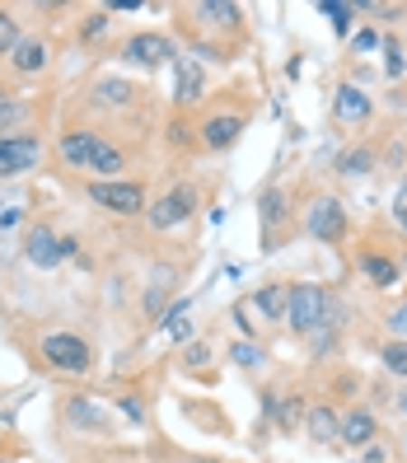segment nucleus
Masks as SVG:
<instances>
[{"label": "nucleus", "instance_id": "a19ab883", "mask_svg": "<svg viewBox=\"0 0 407 463\" xmlns=\"http://www.w3.org/2000/svg\"><path fill=\"white\" fill-rule=\"evenodd\" d=\"M0 463H5V458H0Z\"/></svg>", "mask_w": 407, "mask_h": 463}, {"label": "nucleus", "instance_id": "423d86ee", "mask_svg": "<svg viewBox=\"0 0 407 463\" xmlns=\"http://www.w3.org/2000/svg\"><path fill=\"white\" fill-rule=\"evenodd\" d=\"M305 230H309V239H318V243H342L346 230H351L346 206H342L333 193H314L309 206H305Z\"/></svg>", "mask_w": 407, "mask_h": 463}, {"label": "nucleus", "instance_id": "9d476101", "mask_svg": "<svg viewBox=\"0 0 407 463\" xmlns=\"http://www.w3.org/2000/svg\"><path fill=\"white\" fill-rule=\"evenodd\" d=\"M62 421H66L75 435H113V430H118L113 412H108L103 402L85 398V393H75V398L62 402Z\"/></svg>", "mask_w": 407, "mask_h": 463}, {"label": "nucleus", "instance_id": "bb28decb", "mask_svg": "<svg viewBox=\"0 0 407 463\" xmlns=\"http://www.w3.org/2000/svg\"><path fill=\"white\" fill-rule=\"evenodd\" d=\"M318 10L328 14V24H333V33H337V38L351 33V14H356V5H346V0H323Z\"/></svg>", "mask_w": 407, "mask_h": 463}, {"label": "nucleus", "instance_id": "473e14b6", "mask_svg": "<svg viewBox=\"0 0 407 463\" xmlns=\"http://www.w3.org/2000/svg\"><path fill=\"white\" fill-rule=\"evenodd\" d=\"M384 57H389V61H384V71H389V80H398V75H402V47H398L393 38L384 43Z\"/></svg>", "mask_w": 407, "mask_h": 463}, {"label": "nucleus", "instance_id": "a878e982", "mask_svg": "<svg viewBox=\"0 0 407 463\" xmlns=\"http://www.w3.org/2000/svg\"><path fill=\"white\" fill-rule=\"evenodd\" d=\"M108 29H113V10H90L80 19V43H99Z\"/></svg>", "mask_w": 407, "mask_h": 463}, {"label": "nucleus", "instance_id": "1a4fd4ad", "mask_svg": "<svg viewBox=\"0 0 407 463\" xmlns=\"http://www.w3.org/2000/svg\"><path fill=\"white\" fill-rule=\"evenodd\" d=\"M122 61L127 66H141V71H159V66L178 61V47H174L169 33H131L122 43Z\"/></svg>", "mask_w": 407, "mask_h": 463}, {"label": "nucleus", "instance_id": "4be33fe9", "mask_svg": "<svg viewBox=\"0 0 407 463\" xmlns=\"http://www.w3.org/2000/svg\"><path fill=\"white\" fill-rule=\"evenodd\" d=\"M29 118H33V103L24 99V94H0V136H19L24 127H29Z\"/></svg>", "mask_w": 407, "mask_h": 463}, {"label": "nucleus", "instance_id": "9b49d317", "mask_svg": "<svg viewBox=\"0 0 407 463\" xmlns=\"http://www.w3.org/2000/svg\"><path fill=\"white\" fill-rule=\"evenodd\" d=\"M374 118V99L361 85H337L333 90V122L337 127H365Z\"/></svg>", "mask_w": 407, "mask_h": 463}, {"label": "nucleus", "instance_id": "6ab92c4d", "mask_svg": "<svg viewBox=\"0 0 407 463\" xmlns=\"http://www.w3.org/2000/svg\"><path fill=\"white\" fill-rule=\"evenodd\" d=\"M374 440H379V421H374V412H370V407H351V412L342 417V445L365 449V445H374Z\"/></svg>", "mask_w": 407, "mask_h": 463}, {"label": "nucleus", "instance_id": "f704fd0d", "mask_svg": "<svg viewBox=\"0 0 407 463\" xmlns=\"http://www.w3.org/2000/svg\"><path fill=\"white\" fill-rule=\"evenodd\" d=\"M365 463H389V454H384V445H379V440L365 445Z\"/></svg>", "mask_w": 407, "mask_h": 463}, {"label": "nucleus", "instance_id": "dca6fc26", "mask_svg": "<svg viewBox=\"0 0 407 463\" xmlns=\"http://www.w3.org/2000/svg\"><path fill=\"white\" fill-rule=\"evenodd\" d=\"M305 430L314 445H337L342 440V412H333V402H314L305 412Z\"/></svg>", "mask_w": 407, "mask_h": 463}, {"label": "nucleus", "instance_id": "f8f14e48", "mask_svg": "<svg viewBox=\"0 0 407 463\" xmlns=\"http://www.w3.org/2000/svg\"><path fill=\"white\" fill-rule=\"evenodd\" d=\"M10 75L14 80H33V75H43L47 66H52V43L43 38V33H33V38H24L14 52H10Z\"/></svg>", "mask_w": 407, "mask_h": 463}, {"label": "nucleus", "instance_id": "6e6552de", "mask_svg": "<svg viewBox=\"0 0 407 463\" xmlns=\"http://www.w3.org/2000/svg\"><path fill=\"white\" fill-rule=\"evenodd\" d=\"M38 165H43V136L38 131L0 136V178H24Z\"/></svg>", "mask_w": 407, "mask_h": 463}, {"label": "nucleus", "instance_id": "20e7f679", "mask_svg": "<svg viewBox=\"0 0 407 463\" xmlns=\"http://www.w3.org/2000/svg\"><path fill=\"white\" fill-rule=\"evenodd\" d=\"M197 206H202V193H197V187H193V183H174L165 197H155V202L146 206V225L159 230V234L183 230V225L197 215Z\"/></svg>", "mask_w": 407, "mask_h": 463}, {"label": "nucleus", "instance_id": "a211bd4d", "mask_svg": "<svg viewBox=\"0 0 407 463\" xmlns=\"http://www.w3.org/2000/svg\"><path fill=\"white\" fill-rule=\"evenodd\" d=\"M174 286H178V267H155V277H150V286H146V295H141L146 318H155V314H165V309H169Z\"/></svg>", "mask_w": 407, "mask_h": 463}, {"label": "nucleus", "instance_id": "0eeeda50", "mask_svg": "<svg viewBox=\"0 0 407 463\" xmlns=\"http://www.w3.org/2000/svg\"><path fill=\"white\" fill-rule=\"evenodd\" d=\"M295 221V206H290V193L281 183H271L258 193V225H262V249H281V230Z\"/></svg>", "mask_w": 407, "mask_h": 463}, {"label": "nucleus", "instance_id": "ea45409f", "mask_svg": "<svg viewBox=\"0 0 407 463\" xmlns=\"http://www.w3.org/2000/svg\"><path fill=\"white\" fill-rule=\"evenodd\" d=\"M0 94H10V90H5V85H0Z\"/></svg>", "mask_w": 407, "mask_h": 463}, {"label": "nucleus", "instance_id": "39448f33", "mask_svg": "<svg viewBox=\"0 0 407 463\" xmlns=\"http://www.w3.org/2000/svg\"><path fill=\"white\" fill-rule=\"evenodd\" d=\"M85 197H90L99 211H108V215H146V206H150L146 187L131 183V178H108V183L94 178V183L85 187Z\"/></svg>", "mask_w": 407, "mask_h": 463}, {"label": "nucleus", "instance_id": "b1692460", "mask_svg": "<svg viewBox=\"0 0 407 463\" xmlns=\"http://www.w3.org/2000/svg\"><path fill=\"white\" fill-rule=\"evenodd\" d=\"M370 169H374V150H370V141H361V146H351V150L337 155V174H342V178H365Z\"/></svg>", "mask_w": 407, "mask_h": 463}, {"label": "nucleus", "instance_id": "e433bc0d", "mask_svg": "<svg viewBox=\"0 0 407 463\" xmlns=\"http://www.w3.org/2000/svg\"><path fill=\"white\" fill-rule=\"evenodd\" d=\"M398 412H402V417H407V389H402V393H398Z\"/></svg>", "mask_w": 407, "mask_h": 463}, {"label": "nucleus", "instance_id": "4c0bfd02", "mask_svg": "<svg viewBox=\"0 0 407 463\" xmlns=\"http://www.w3.org/2000/svg\"><path fill=\"white\" fill-rule=\"evenodd\" d=\"M183 463H215V458H183Z\"/></svg>", "mask_w": 407, "mask_h": 463}, {"label": "nucleus", "instance_id": "ddd939ff", "mask_svg": "<svg viewBox=\"0 0 407 463\" xmlns=\"http://www.w3.org/2000/svg\"><path fill=\"white\" fill-rule=\"evenodd\" d=\"M24 258H29L33 267H43V271H52L62 258H66V249H62V234L52 230V225H33L29 234H24Z\"/></svg>", "mask_w": 407, "mask_h": 463}, {"label": "nucleus", "instance_id": "58836bf2", "mask_svg": "<svg viewBox=\"0 0 407 463\" xmlns=\"http://www.w3.org/2000/svg\"><path fill=\"white\" fill-rule=\"evenodd\" d=\"M402 454H407V430H402Z\"/></svg>", "mask_w": 407, "mask_h": 463}, {"label": "nucleus", "instance_id": "2eb2a0df", "mask_svg": "<svg viewBox=\"0 0 407 463\" xmlns=\"http://www.w3.org/2000/svg\"><path fill=\"white\" fill-rule=\"evenodd\" d=\"M243 127H249V118H243V113H211L202 122V146L206 150H230L239 136H243Z\"/></svg>", "mask_w": 407, "mask_h": 463}, {"label": "nucleus", "instance_id": "4468645a", "mask_svg": "<svg viewBox=\"0 0 407 463\" xmlns=\"http://www.w3.org/2000/svg\"><path fill=\"white\" fill-rule=\"evenodd\" d=\"M202 94H206V71H202V61H197V57H178V61H174V99H178V108H193Z\"/></svg>", "mask_w": 407, "mask_h": 463}, {"label": "nucleus", "instance_id": "c756f323", "mask_svg": "<svg viewBox=\"0 0 407 463\" xmlns=\"http://www.w3.org/2000/svg\"><path fill=\"white\" fill-rule=\"evenodd\" d=\"M230 356H234V365H243V370H258V365L267 361V351L253 346V342H234V346H230Z\"/></svg>", "mask_w": 407, "mask_h": 463}, {"label": "nucleus", "instance_id": "393cba45", "mask_svg": "<svg viewBox=\"0 0 407 463\" xmlns=\"http://www.w3.org/2000/svg\"><path fill=\"white\" fill-rule=\"evenodd\" d=\"M24 43V29H19V14L10 5H0V61H10V52Z\"/></svg>", "mask_w": 407, "mask_h": 463}, {"label": "nucleus", "instance_id": "2f4dec72", "mask_svg": "<svg viewBox=\"0 0 407 463\" xmlns=\"http://www.w3.org/2000/svg\"><path fill=\"white\" fill-rule=\"evenodd\" d=\"M393 225L407 230V178L398 183V193H393Z\"/></svg>", "mask_w": 407, "mask_h": 463}, {"label": "nucleus", "instance_id": "72a5a7b5", "mask_svg": "<svg viewBox=\"0 0 407 463\" xmlns=\"http://www.w3.org/2000/svg\"><path fill=\"white\" fill-rule=\"evenodd\" d=\"M379 47V33L374 29H361L356 38H351V52H356V57H365V52H374Z\"/></svg>", "mask_w": 407, "mask_h": 463}, {"label": "nucleus", "instance_id": "f257e3e1", "mask_svg": "<svg viewBox=\"0 0 407 463\" xmlns=\"http://www.w3.org/2000/svg\"><path fill=\"white\" fill-rule=\"evenodd\" d=\"M57 159H62L66 169L90 174V178H99V183L118 178V174L127 169V150H122L118 141H108V136L90 131V127H66V131L57 136Z\"/></svg>", "mask_w": 407, "mask_h": 463}, {"label": "nucleus", "instance_id": "412c9836", "mask_svg": "<svg viewBox=\"0 0 407 463\" xmlns=\"http://www.w3.org/2000/svg\"><path fill=\"white\" fill-rule=\"evenodd\" d=\"M286 305H290V286H281V281H267V286L249 299V309H258L262 323H286Z\"/></svg>", "mask_w": 407, "mask_h": 463}, {"label": "nucleus", "instance_id": "f03ea898", "mask_svg": "<svg viewBox=\"0 0 407 463\" xmlns=\"http://www.w3.org/2000/svg\"><path fill=\"white\" fill-rule=\"evenodd\" d=\"M38 361L62 379H85L94 370V346L71 328H52L38 337Z\"/></svg>", "mask_w": 407, "mask_h": 463}, {"label": "nucleus", "instance_id": "c9c22d12", "mask_svg": "<svg viewBox=\"0 0 407 463\" xmlns=\"http://www.w3.org/2000/svg\"><path fill=\"white\" fill-rule=\"evenodd\" d=\"M206 356H211V351H206V346H202V342H197V346H193V351H187V361H193V365H202V361H206Z\"/></svg>", "mask_w": 407, "mask_h": 463}, {"label": "nucleus", "instance_id": "7c9ffc66", "mask_svg": "<svg viewBox=\"0 0 407 463\" xmlns=\"http://www.w3.org/2000/svg\"><path fill=\"white\" fill-rule=\"evenodd\" d=\"M384 323H389V333H393L398 342H407V299H398V305L389 309V318H384Z\"/></svg>", "mask_w": 407, "mask_h": 463}, {"label": "nucleus", "instance_id": "f3484780", "mask_svg": "<svg viewBox=\"0 0 407 463\" xmlns=\"http://www.w3.org/2000/svg\"><path fill=\"white\" fill-rule=\"evenodd\" d=\"M356 267H361V277H365L374 290H393L398 277H402V262H398V258H389V253H370V249L361 253Z\"/></svg>", "mask_w": 407, "mask_h": 463}, {"label": "nucleus", "instance_id": "5701e85b", "mask_svg": "<svg viewBox=\"0 0 407 463\" xmlns=\"http://www.w3.org/2000/svg\"><path fill=\"white\" fill-rule=\"evenodd\" d=\"M267 412L277 417L281 430L305 426V402H300V393H286V398H281V389H267Z\"/></svg>", "mask_w": 407, "mask_h": 463}, {"label": "nucleus", "instance_id": "7ed1b4c3", "mask_svg": "<svg viewBox=\"0 0 407 463\" xmlns=\"http://www.w3.org/2000/svg\"><path fill=\"white\" fill-rule=\"evenodd\" d=\"M333 295L323 290L318 281H300L290 286V305H286V328L300 333V337H314L318 328H333Z\"/></svg>", "mask_w": 407, "mask_h": 463}, {"label": "nucleus", "instance_id": "aec40b11", "mask_svg": "<svg viewBox=\"0 0 407 463\" xmlns=\"http://www.w3.org/2000/svg\"><path fill=\"white\" fill-rule=\"evenodd\" d=\"M187 14H193L202 29H239L243 24V10L230 5V0H202V5H193Z\"/></svg>", "mask_w": 407, "mask_h": 463}, {"label": "nucleus", "instance_id": "cd10ccee", "mask_svg": "<svg viewBox=\"0 0 407 463\" xmlns=\"http://www.w3.org/2000/svg\"><path fill=\"white\" fill-rule=\"evenodd\" d=\"M379 361H384V370H389V374H398V379H407V342H398V337H389L384 346H379Z\"/></svg>", "mask_w": 407, "mask_h": 463}, {"label": "nucleus", "instance_id": "c85d7f7f", "mask_svg": "<svg viewBox=\"0 0 407 463\" xmlns=\"http://www.w3.org/2000/svg\"><path fill=\"white\" fill-rule=\"evenodd\" d=\"M165 328L174 333V342L193 337V323H187V305H183V299H174V305H169V318H165Z\"/></svg>", "mask_w": 407, "mask_h": 463}]
</instances>
